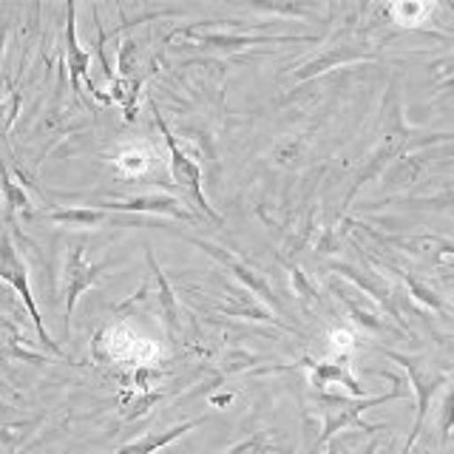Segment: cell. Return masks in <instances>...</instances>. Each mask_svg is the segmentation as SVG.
<instances>
[{"mask_svg":"<svg viewBox=\"0 0 454 454\" xmlns=\"http://www.w3.org/2000/svg\"><path fill=\"white\" fill-rule=\"evenodd\" d=\"M333 355L338 361H352V349H355V335L349 330H333Z\"/></svg>","mask_w":454,"mask_h":454,"instance_id":"obj_26","label":"cell"},{"mask_svg":"<svg viewBox=\"0 0 454 454\" xmlns=\"http://www.w3.org/2000/svg\"><path fill=\"white\" fill-rule=\"evenodd\" d=\"M437 429H440V443H449V437H451V432H454V383L446 389L443 403H440Z\"/></svg>","mask_w":454,"mask_h":454,"instance_id":"obj_21","label":"cell"},{"mask_svg":"<svg viewBox=\"0 0 454 454\" xmlns=\"http://www.w3.org/2000/svg\"><path fill=\"white\" fill-rule=\"evenodd\" d=\"M145 259H148V267H151V278L156 284V304H160V316H162V324H165V333H168V340L170 344H176V338L182 333V318H179V301L174 290H170V281L165 278L160 262H156V255L151 253V247L145 250Z\"/></svg>","mask_w":454,"mask_h":454,"instance_id":"obj_12","label":"cell"},{"mask_svg":"<svg viewBox=\"0 0 454 454\" xmlns=\"http://www.w3.org/2000/svg\"><path fill=\"white\" fill-rule=\"evenodd\" d=\"M375 51L366 46V43H333V46H326L318 57H312L309 63H304L301 68L295 71L293 80L295 82H304V80H312L324 74V71H330L335 66H347V63H361V60H375Z\"/></svg>","mask_w":454,"mask_h":454,"instance_id":"obj_11","label":"cell"},{"mask_svg":"<svg viewBox=\"0 0 454 454\" xmlns=\"http://www.w3.org/2000/svg\"><path fill=\"white\" fill-rule=\"evenodd\" d=\"M406 389H395L389 395H378V397H361V401H347V397H330L324 395V426H321V434L316 437V446H312V454L318 449H324L330 440L344 432V429H361V432H380V426H366L361 418L366 409L380 406V403H389L403 397Z\"/></svg>","mask_w":454,"mask_h":454,"instance_id":"obj_3","label":"cell"},{"mask_svg":"<svg viewBox=\"0 0 454 454\" xmlns=\"http://www.w3.org/2000/svg\"><path fill=\"white\" fill-rule=\"evenodd\" d=\"M4 49H6V28H0V66H4Z\"/></svg>","mask_w":454,"mask_h":454,"instance_id":"obj_28","label":"cell"},{"mask_svg":"<svg viewBox=\"0 0 454 454\" xmlns=\"http://www.w3.org/2000/svg\"><path fill=\"white\" fill-rule=\"evenodd\" d=\"M66 63H68V74H71V89L80 94V80H89L91 54L85 51L77 40L74 4H66Z\"/></svg>","mask_w":454,"mask_h":454,"instance_id":"obj_15","label":"cell"},{"mask_svg":"<svg viewBox=\"0 0 454 454\" xmlns=\"http://www.w3.org/2000/svg\"><path fill=\"white\" fill-rule=\"evenodd\" d=\"M273 451H276V446L270 443L267 434L264 432H255V434L241 440V443H236L233 449H227L224 454H273Z\"/></svg>","mask_w":454,"mask_h":454,"instance_id":"obj_22","label":"cell"},{"mask_svg":"<svg viewBox=\"0 0 454 454\" xmlns=\"http://www.w3.org/2000/svg\"><path fill=\"white\" fill-rule=\"evenodd\" d=\"M0 395H9V389L4 387V383H0Z\"/></svg>","mask_w":454,"mask_h":454,"instance_id":"obj_29","label":"cell"},{"mask_svg":"<svg viewBox=\"0 0 454 454\" xmlns=\"http://www.w3.org/2000/svg\"><path fill=\"white\" fill-rule=\"evenodd\" d=\"M106 264H94L89 262V250H85V241L77 239L71 241L66 250V262H63V276H60V293H63V330L66 338L71 333V318H74V307L80 301V295L94 287V284L103 278Z\"/></svg>","mask_w":454,"mask_h":454,"instance_id":"obj_4","label":"cell"},{"mask_svg":"<svg viewBox=\"0 0 454 454\" xmlns=\"http://www.w3.org/2000/svg\"><path fill=\"white\" fill-rule=\"evenodd\" d=\"M151 108H153V120H156V125H160V131H162V137H165V145H168V156H170V179H174V182L179 184V188L188 191V196L193 199V205L199 207V213H202L205 219H210L213 224H224L222 213L213 210V205L207 202V196H205V191H202V168H199V162L193 160V156H188V153L182 151V145L176 142V137L170 134V128L165 125L160 108H156L153 103H151Z\"/></svg>","mask_w":454,"mask_h":454,"instance_id":"obj_5","label":"cell"},{"mask_svg":"<svg viewBox=\"0 0 454 454\" xmlns=\"http://www.w3.org/2000/svg\"><path fill=\"white\" fill-rule=\"evenodd\" d=\"M378 352H383L389 361H395L397 366L406 369L411 392H415V397H418V415H415V423H411V432H409L406 446H403V454H411V449H415L418 437H420L423 426H426V418H429V406H432L434 397L443 392L451 372L446 366H432V364H426L423 358H411V355L395 352V349H387V347H378Z\"/></svg>","mask_w":454,"mask_h":454,"instance_id":"obj_2","label":"cell"},{"mask_svg":"<svg viewBox=\"0 0 454 454\" xmlns=\"http://www.w3.org/2000/svg\"><path fill=\"white\" fill-rule=\"evenodd\" d=\"M191 37V46L196 49H210V51H241L250 46H270V43H316L318 37L312 35H233V32H207V35H196L188 28H176L174 35H168L165 43L174 37Z\"/></svg>","mask_w":454,"mask_h":454,"instance_id":"obj_8","label":"cell"},{"mask_svg":"<svg viewBox=\"0 0 454 454\" xmlns=\"http://www.w3.org/2000/svg\"><path fill=\"white\" fill-rule=\"evenodd\" d=\"M0 281H6L9 287L20 295V301H23L26 309H28V318H32L35 326H37L40 344L46 347L51 355H57V358H63V349L54 344L51 335L46 333V326H43L37 301H35V295H32V287H28V267H26V262H23L20 250L14 247V241H12L9 231H0Z\"/></svg>","mask_w":454,"mask_h":454,"instance_id":"obj_6","label":"cell"},{"mask_svg":"<svg viewBox=\"0 0 454 454\" xmlns=\"http://www.w3.org/2000/svg\"><path fill=\"white\" fill-rule=\"evenodd\" d=\"M423 170L420 156H401L395 160L387 170H383V184L387 188H406V184H415Z\"/></svg>","mask_w":454,"mask_h":454,"instance_id":"obj_18","label":"cell"},{"mask_svg":"<svg viewBox=\"0 0 454 454\" xmlns=\"http://www.w3.org/2000/svg\"><path fill=\"white\" fill-rule=\"evenodd\" d=\"M117 162H120V170H122L125 176H139V174H145L148 156L142 153L139 148H131V151H122Z\"/></svg>","mask_w":454,"mask_h":454,"instance_id":"obj_25","label":"cell"},{"mask_svg":"<svg viewBox=\"0 0 454 454\" xmlns=\"http://www.w3.org/2000/svg\"><path fill=\"white\" fill-rule=\"evenodd\" d=\"M205 420H207V415H199V418H193V420H188V423L174 426V429H168V432H148L145 437H139V440H134V443H128V446L117 449L114 454H156L160 449H165V446H170V443H176V440H179L182 434L193 432L196 426H202Z\"/></svg>","mask_w":454,"mask_h":454,"instance_id":"obj_16","label":"cell"},{"mask_svg":"<svg viewBox=\"0 0 454 454\" xmlns=\"http://www.w3.org/2000/svg\"><path fill=\"white\" fill-rule=\"evenodd\" d=\"M284 262V267H287V273H290V278H293V287H295V293L304 298V301H318V290L312 287L309 284V278H307V273L298 264H293V262H287V259H281Z\"/></svg>","mask_w":454,"mask_h":454,"instance_id":"obj_23","label":"cell"},{"mask_svg":"<svg viewBox=\"0 0 454 454\" xmlns=\"http://www.w3.org/2000/svg\"><path fill=\"white\" fill-rule=\"evenodd\" d=\"M389 270H395L397 276H401L403 281H406V287H409V293L418 298L420 304H426L429 309H434V312H446V304H443V298H440L429 284L426 281H420L415 273H409V270H401V267H392V264H387Z\"/></svg>","mask_w":454,"mask_h":454,"instance_id":"obj_19","label":"cell"},{"mask_svg":"<svg viewBox=\"0 0 454 454\" xmlns=\"http://www.w3.org/2000/svg\"><path fill=\"white\" fill-rule=\"evenodd\" d=\"M46 219H49V222H54V224L82 227V231H89V227L103 224V222L108 219V213H106V210H99V207L82 205V207H60V210H49V213H46Z\"/></svg>","mask_w":454,"mask_h":454,"instance_id":"obj_17","label":"cell"},{"mask_svg":"<svg viewBox=\"0 0 454 454\" xmlns=\"http://www.w3.org/2000/svg\"><path fill=\"white\" fill-rule=\"evenodd\" d=\"M97 207L106 213H153V216L179 219V222H191V224L199 222V216L191 207H184L179 199L165 196V193L131 196V199H117V202H99Z\"/></svg>","mask_w":454,"mask_h":454,"instance_id":"obj_9","label":"cell"},{"mask_svg":"<svg viewBox=\"0 0 454 454\" xmlns=\"http://www.w3.org/2000/svg\"><path fill=\"white\" fill-rule=\"evenodd\" d=\"M389 103H392V111L383 114V122H387V128L380 131L375 148L369 151L361 170L355 174V182H352V188H349V193L344 199V210L352 205V199L358 196V191L364 188L366 182H372L375 176H380L395 160L406 156L411 148H429V145H437V142H454V134H426V137H420V134L411 131V128H406L403 117H401V99H397L395 89H389Z\"/></svg>","mask_w":454,"mask_h":454,"instance_id":"obj_1","label":"cell"},{"mask_svg":"<svg viewBox=\"0 0 454 454\" xmlns=\"http://www.w3.org/2000/svg\"><path fill=\"white\" fill-rule=\"evenodd\" d=\"M333 273L344 276V278L352 281L358 290H364L366 295H372L375 301H378V307H380L383 312H387V316H389L397 326H401L403 333H409L406 321L401 318V309H397L395 290L375 273V270H361V267H355V264H333Z\"/></svg>","mask_w":454,"mask_h":454,"instance_id":"obj_10","label":"cell"},{"mask_svg":"<svg viewBox=\"0 0 454 454\" xmlns=\"http://www.w3.org/2000/svg\"><path fill=\"white\" fill-rule=\"evenodd\" d=\"M0 188H4V199H6L9 213L20 210V213H26V216H32V199H28V193L9 176V170L4 165H0Z\"/></svg>","mask_w":454,"mask_h":454,"instance_id":"obj_20","label":"cell"},{"mask_svg":"<svg viewBox=\"0 0 454 454\" xmlns=\"http://www.w3.org/2000/svg\"><path fill=\"white\" fill-rule=\"evenodd\" d=\"M191 245H196L199 250H205L207 255L216 264H222L227 273H231L233 278H239L241 284H245V290H250V293H255L262 298V301L270 307V309H276V312H281L284 318H290V312H287V307H284V301L276 295V290L270 287V281L264 278V273H259L253 264H247L245 259H239L236 253H231V250H224V247H219L216 241H207V239H199V236H191Z\"/></svg>","mask_w":454,"mask_h":454,"instance_id":"obj_7","label":"cell"},{"mask_svg":"<svg viewBox=\"0 0 454 454\" xmlns=\"http://www.w3.org/2000/svg\"><path fill=\"white\" fill-rule=\"evenodd\" d=\"M330 293L338 298V304L347 309V316L358 324V326H364V330H369V333H383V330H389V324H387V318L380 316V312H375V309H369V304L364 301V295H358L355 293L349 284H340L338 278H330Z\"/></svg>","mask_w":454,"mask_h":454,"instance_id":"obj_14","label":"cell"},{"mask_svg":"<svg viewBox=\"0 0 454 454\" xmlns=\"http://www.w3.org/2000/svg\"><path fill=\"white\" fill-rule=\"evenodd\" d=\"M432 6H423V4H395L389 6V14L403 26H415L423 20V14H429Z\"/></svg>","mask_w":454,"mask_h":454,"instance_id":"obj_24","label":"cell"},{"mask_svg":"<svg viewBox=\"0 0 454 454\" xmlns=\"http://www.w3.org/2000/svg\"><path fill=\"white\" fill-rule=\"evenodd\" d=\"M4 91H6V85H4V80H0V134L6 131V128L12 125V120H14V114H18V106L14 108H9V111H4Z\"/></svg>","mask_w":454,"mask_h":454,"instance_id":"obj_27","label":"cell"},{"mask_svg":"<svg viewBox=\"0 0 454 454\" xmlns=\"http://www.w3.org/2000/svg\"><path fill=\"white\" fill-rule=\"evenodd\" d=\"M309 369V383L316 389H330V387H344L352 397H364L366 392L361 389L358 378L352 375L349 361H304Z\"/></svg>","mask_w":454,"mask_h":454,"instance_id":"obj_13","label":"cell"}]
</instances>
